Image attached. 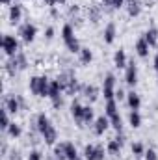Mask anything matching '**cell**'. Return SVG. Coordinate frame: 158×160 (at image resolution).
Here are the masks:
<instances>
[{"label":"cell","mask_w":158,"mask_h":160,"mask_svg":"<svg viewBox=\"0 0 158 160\" xmlns=\"http://www.w3.org/2000/svg\"><path fill=\"white\" fill-rule=\"evenodd\" d=\"M62 38H63V43H65V47H67L69 52H73V54H80L82 47H80L78 39L75 38L73 24H65V26H63V30H62Z\"/></svg>","instance_id":"6da1fadb"},{"label":"cell","mask_w":158,"mask_h":160,"mask_svg":"<svg viewBox=\"0 0 158 160\" xmlns=\"http://www.w3.org/2000/svg\"><path fill=\"white\" fill-rule=\"evenodd\" d=\"M17 34L21 36V39L24 41V43H32V41L36 39V36H37V28L32 22H24V24L19 26V32Z\"/></svg>","instance_id":"7a4b0ae2"},{"label":"cell","mask_w":158,"mask_h":160,"mask_svg":"<svg viewBox=\"0 0 158 160\" xmlns=\"http://www.w3.org/2000/svg\"><path fill=\"white\" fill-rule=\"evenodd\" d=\"M102 93H104V99H106V101L116 99V77H114L112 73H108V75H106V78H104Z\"/></svg>","instance_id":"3957f363"},{"label":"cell","mask_w":158,"mask_h":160,"mask_svg":"<svg viewBox=\"0 0 158 160\" xmlns=\"http://www.w3.org/2000/svg\"><path fill=\"white\" fill-rule=\"evenodd\" d=\"M2 48L7 56H15L19 52V41L13 36H4L2 38Z\"/></svg>","instance_id":"277c9868"},{"label":"cell","mask_w":158,"mask_h":160,"mask_svg":"<svg viewBox=\"0 0 158 160\" xmlns=\"http://www.w3.org/2000/svg\"><path fill=\"white\" fill-rule=\"evenodd\" d=\"M125 82L128 86H136V82H138V65L134 62H128V65L125 69Z\"/></svg>","instance_id":"5b68a950"},{"label":"cell","mask_w":158,"mask_h":160,"mask_svg":"<svg viewBox=\"0 0 158 160\" xmlns=\"http://www.w3.org/2000/svg\"><path fill=\"white\" fill-rule=\"evenodd\" d=\"M58 82H60V86H62V89L65 91L71 84H75L77 82V77H75V71L73 69H67V71H63V73H60V77H58Z\"/></svg>","instance_id":"8992f818"},{"label":"cell","mask_w":158,"mask_h":160,"mask_svg":"<svg viewBox=\"0 0 158 160\" xmlns=\"http://www.w3.org/2000/svg\"><path fill=\"white\" fill-rule=\"evenodd\" d=\"M71 116L75 118L77 125H78L80 128H82V127H84V121H82V116H84V106L80 104L78 101H75V102L71 104Z\"/></svg>","instance_id":"52a82bcc"},{"label":"cell","mask_w":158,"mask_h":160,"mask_svg":"<svg viewBox=\"0 0 158 160\" xmlns=\"http://www.w3.org/2000/svg\"><path fill=\"white\" fill-rule=\"evenodd\" d=\"M80 93H82L86 99H89V102H95V101L99 99V89H97L95 86H87V84H82V89H80Z\"/></svg>","instance_id":"ba28073f"},{"label":"cell","mask_w":158,"mask_h":160,"mask_svg":"<svg viewBox=\"0 0 158 160\" xmlns=\"http://www.w3.org/2000/svg\"><path fill=\"white\" fill-rule=\"evenodd\" d=\"M108 127H112V125H110V118H108V116H101V118H97V119H95V134H97V136L104 134Z\"/></svg>","instance_id":"9c48e42d"},{"label":"cell","mask_w":158,"mask_h":160,"mask_svg":"<svg viewBox=\"0 0 158 160\" xmlns=\"http://www.w3.org/2000/svg\"><path fill=\"white\" fill-rule=\"evenodd\" d=\"M21 17H22V6H21V4L9 6V22H11V24H19Z\"/></svg>","instance_id":"30bf717a"},{"label":"cell","mask_w":158,"mask_h":160,"mask_svg":"<svg viewBox=\"0 0 158 160\" xmlns=\"http://www.w3.org/2000/svg\"><path fill=\"white\" fill-rule=\"evenodd\" d=\"M125 8H126L130 17H138L141 13V0H126Z\"/></svg>","instance_id":"8fae6325"},{"label":"cell","mask_w":158,"mask_h":160,"mask_svg":"<svg viewBox=\"0 0 158 160\" xmlns=\"http://www.w3.org/2000/svg\"><path fill=\"white\" fill-rule=\"evenodd\" d=\"M114 63H116L117 69H126L128 62H126V52H125L123 48L116 50V54H114Z\"/></svg>","instance_id":"7c38bea8"},{"label":"cell","mask_w":158,"mask_h":160,"mask_svg":"<svg viewBox=\"0 0 158 160\" xmlns=\"http://www.w3.org/2000/svg\"><path fill=\"white\" fill-rule=\"evenodd\" d=\"M4 106L7 108V112L9 114H17L19 110H21V104H19V99H17V95L13 97H6V102H4Z\"/></svg>","instance_id":"4fadbf2b"},{"label":"cell","mask_w":158,"mask_h":160,"mask_svg":"<svg viewBox=\"0 0 158 160\" xmlns=\"http://www.w3.org/2000/svg\"><path fill=\"white\" fill-rule=\"evenodd\" d=\"M136 54L138 56H141V58H145V56H149V43L145 41V38H140V39L136 41Z\"/></svg>","instance_id":"5bb4252c"},{"label":"cell","mask_w":158,"mask_h":160,"mask_svg":"<svg viewBox=\"0 0 158 160\" xmlns=\"http://www.w3.org/2000/svg\"><path fill=\"white\" fill-rule=\"evenodd\" d=\"M48 127H50V119H48L45 114H37V118H36V130L43 134Z\"/></svg>","instance_id":"9a60e30c"},{"label":"cell","mask_w":158,"mask_h":160,"mask_svg":"<svg viewBox=\"0 0 158 160\" xmlns=\"http://www.w3.org/2000/svg\"><path fill=\"white\" fill-rule=\"evenodd\" d=\"M104 43H108V45H112L114 39H116V24L114 22H108L106 26H104Z\"/></svg>","instance_id":"2e32d148"},{"label":"cell","mask_w":158,"mask_h":160,"mask_svg":"<svg viewBox=\"0 0 158 160\" xmlns=\"http://www.w3.org/2000/svg\"><path fill=\"white\" fill-rule=\"evenodd\" d=\"M6 71L9 77H15V73H19V62H17V56H9V60L6 62Z\"/></svg>","instance_id":"e0dca14e"},{"label":"cell","mask_w":158,"mask_h":160,"mask_svg":"<svg viewBox=\"0 0 158 160\" xmlns=\"http://www.w3.org/2000/svg\"><path fill=\"white\" fill-rule=\"evenodd\" d=\"M126 102H128V106H130L132 110H140V106H141V99H140V95H138L136 91L126 93Z\"/></svg>","instance_id":"ac0fdd59"},{"label":"cell","mask_w":158,"mask_h":160,"mask_svg":"<svg viewBox=\"0 0 158 160\" xmlns=\"http://www.w3.org/2000/svg\"><path fill=\"white\" fill-rule=\"evenodd\" d=\"M43 140H45V143H48V145H54V143H56V140H58V132H56V128H54L52 125L43 132Z\"/></svg>","instance_id":"d6986e66"},{"label":"cell","mask_w":158,"mask_h":160,"mask_svg":"<svg viewBox=\"0 0 158 160\" xmlns=\"http://www.w3.org/2000/svg\"><path fill=\"white\" fill-rule=\"evenodd\" d=\"M101 15H102V8L101 6H89V11H87V17L93 24H97L101 21Z\"/></svg>","instance_id":"ffe728a7"},{"label":"cell","mask_w":158,"mask_h":160,"mask_svg":"<svg viewBox=\"0 0 158 160\" xmlns=\"http://www.w3.org/2000/svg\"><path fill=\"white\" fill-rule=\"evenodd\" d=\"M143 38H145L147 43H149V47H156V45H158V30L155 28V26H153V28H149V30L145 32V36H143Z\"/></svg>","instance_id":"44dd1931"},{"label":"cell","mask_w":158,"mask_h":160,"mask_svg":"<svg viewBox=\"0 0 158 160\" xmlns=\"http://www.w3.org/2000/svg\"><path fill=\"white\" fill-rule=\"evenodd\" d=\"M48 93H50V80L47 78V77H41V80H39V93H37V97H48Z\"/></svg>","instance_id":"7402d4cb"},{"label":"cell","mask_w":158,"mask_h":160,"mask_svg":"<svg viewBox=\"0 0 158 160\" xmlns=\"http://www.w3.org/2000/svg\"><path fill=\"white\" fill-rule=\"evenodd\" d=\"M9 125H11V121H9V112H7V108L4 106V108L0 110V128H2V130H7Z\"/></svg>","instance_id":"603a6c76"},{"label":"cell","mask_w":158,"mask_h":160,"mask_svg":"<svg viewBox=\"0 0 158 160\" xmlns=\"http://www.w3.org/2000/svg\"><path fill=\"white\" fill-rule=\"evenodd\" d=\"M128 123H130V127H132V128L141 127V116H140V112H138V110H132V112L128 114Z\"/></svg>","instance_id":"cb8c5ba5"},{"label":"cell","mask_w":158,"mask_h":160,"mask_svg":"<svg viewBox=\"0 0 158 160\" xmlns=\"http://www.w3.org/2000/svg\"><path fill=\"white\" fill-rule=\"evenodd\" d=\"M62 91H63V89H62L60 82H58V80H50V93H48V97H50V99H56V97H60Z\"/></svg>","instance_id":"d4e9b609"},{"label":"cell","mask_w":158,"mask_h":160,"mask_svg":"<svg viewBox=\"0 0 158 160\" xmlns=\"http://www.w3.org/2000/svg\"><path fill=\"white\" fill-rule=\"evenodd\" d=\"M54 158L67 160V153H65V142H63V143H58V145L54 147Z\"/></svg>","instance_id":"484cf974"},{"label":"cell","mask_w":158,"mask_h":160,"mask_svg":"<svg viewBox=\"0 0 158 160\" xmlns=\"http://www.w3.org/2000/svg\"><path fill=\"white\" fill-rule=\"evenodd\" d=\"M95 119V114H93V108L91 106H84V116H82V121L86 125H91Z\"/></svg>","instance_id":"4316f807"},{"label":"cell","mask_w":158,"mask_h":160,"mask_svg":"<svg viewBox=\"0 0 158 160\" xmlns=\"http://www.w3.org/2000/svg\"><path fill=\"white\" fill-rule=\"evenodd\" d=\"M65 153H67V160H75L78 158V153H77V147L71 143V142H65Z\"/></svg>","instance_id":"83f0119b"},{"label":"cell","mask_w":158,"mask_h":160,"mask_svg":"<svg viewBox=\"0 0 158 160\" xmlns=\"http://www.w3.org/2000/svg\"><path fill=\"white\" fill-rule=\"evenodd\" d=\"M106 116L108 118H112V116H116L117 114V102H116V99H112V101H106Z\"/></svg>","instance_id":"f1b7e54d"},{"label":"cell","mask_w":158,"mask_h":160,"mask_svg":"<svg viewBox=\"0 0 158 160\" xmlns=\"http://www.w3.org/2000/svg\"><path fill=\"white\" fill-rule=\"evenodd\" d=\"M91 60H93V52H91L89 48H82V50H80V62H82L84 65H87Z\"/></svg>","instance_id":"f546056e"},{"label":"cell","mask_w":158,"mask_h":160,"mask_svg":"<svg viewBox=\"0 0 158 160\" xmlns=\"http://www.w3.org/2000/svg\"><path fill=\"white\" fill-rule=\"evenodd\" d=\"M21 132H22V128H21L17 123H11V125L7 127V134H9L11 138H19V136H21Z\"/></svg>","instance_id":"4dcf8cb0"},{"label":"cell","mask_w":158,"mask_h":160,"mask_svg":"<svg viewBox=\"0 0 158 160\" xmlns=\"http://www.w3.org/2000/svg\"><path fill=\"white\" fill-rule=\"evenodd\" d=\"M39 80H41V77H32V78H30L28 88H30V91H32L34 95H37V93H39Z\"/></svg>","instance_id":"1f68e13d"},{"label":"cell","mask_w":158,"mask_h":160,"mask_svg":"<svg viewBox=\"0 0 158 160\" xmlns=\"http://www.w3.org/2000/svg\"><path fill=\"white\" fill-rule=\"evenodd\" d=\"M110 125H112L117 132H121V130H123V121H121V116H119V114L112 116V118H110Z\"/></svg>","instance_id":"d6a6232c"},{"label":"cell","mask_w":158,"mask_h":160,"mask_svg":"<svg viewBox=\"0 0 158 160\" xmlns=\"http://www.w3.org/2000/svg\"><path fill=\"white\" fill-rule=\"evenodd\" d=\"M106 151H108L110 155H119V153H121V145H119L116 140H112V142H108V147H106Z\"/></svg>","instance_id":"836d02e7"},{"label":"cell","mask_w":158,"mask_h":160,"mask_svg":"<svg viewBox=\"0 0 158 160\" xmlns=\"http://www.w3.org/2000/svg\"><path fill=\"white\" fill-rule=\"evenodd\" d=\"M15 56H17V62H19V69H21V71H24V69L28 67V62H26V56H24V52H17Z\"/></svg>","instance_id":"e575fe53"},{"label":"cell","mask_w":158,"mask_h":160,"mask_svg":"<svg viewBox=\"0 0 158 160\" xmlns=\"http://www.w3.org/2000/svg\"><path fill=\"white\" fill-rule=\"evenodd\" d=\"M132 153H134L136 157H141V155H145V147H143V143H140V142L132 143Z\"/></svg>","instance_id":"d590c367"},{"label":"cell","mask_w":158,"mask_h":160,"mask_svg":"<svg viewBox=\"0 0 158 160\" xmlns=\"http://www.w3.org/2000/svg\"><path fill=\"white\" fill-rule=\"evenodd\" d=\"M91 160H104V147H101V145H95V153H93Z\"/></svg>","instance_id":"8d00e7d4"},{"label":"cell","mask_w":158,"mask_h":160,"mask_svg":"<svg viewBox=\"0 0 158 160\" xmlns=\"http://www.w3.org/2000/svg\"><path fill=\"white\" fill-rule=\"evenodd\" d=\"M93 153H95V145H86V149H84V158L86 160H91V157H93Z\"/></svg>","instance_id":"74e56055"},{"label":"cell","mask_w":158,"mask_h":160,"mask_svg":"<svg viewBox=\"0 0 158 160\" xmlns=\"http://www.w3.org/2000/svg\"><path fill=\"white\" fill-rule=\"evenodd\" d=\"M145 160H158L156 151H153V149H147V151H145Z\"/></svg>","instance_id":"f35d334b"},{"label":"cell","mask_w":158,"mask_h":160,"mask_svg":"<svg viewBox=\"0 0 158 160\" xmlns=\"http://www.w3.org/2000/svg\"><path fill=\"white\" fill-rule=\"evenodd\" d=\"M52 106H54V108H62V106H63V97L60 95V97L52 99Z\"/></svg>","instance_id":"ab89813d"},{"label":"cell","mask_w":158,"mask_h":160,"mask_svg":"<svg viewBox=\"0 0 158 160\" xmlns=\"http://www.w3.org/2000/svg\"><path fill=\"white\" fill-rule=\"evenodd\" d=\"M114 140L117 142V143H119V145H121V147L125 145V142H126V138H125V134H123V130H121V132H117V136H116Z\"/></svg>","instance_id":"60d3db41"},{"label":"cell","mask_w":158,"mask_h":160,"mask_svg":"<svg viewBox=\"0 0 158 160\" xmlns=\"http://www.w3.org/2000/svg\"><path fill=\"white\" fill-rule=\"evenodd\" d=\"M28 160H43V158H41V153H39V151H36V149H34V151H30Z\"/></svg>","instance_id":"b9f144b4"},{"label":"cell","mask_w":158,"mask_h":160,"mask_svg":"<svg viewBox=\"0 0 158 160\" xmlns=\"http://www.w3.org/2000/svg\"><path fill=\"white\" fill-rule=\"evenodd\" d=\"M45 38H47V41H50L54 38V28H52V26H48V28L45 30Z\"/></svg>","instance_id":"7bdbcfd3"},{"label":"cell","mask_w":158,"mask_h":160,"mask_svg":"<svg viewBox=\"0 0 158 160\" xmlns=\"http://www.w3.org/2000/svg\"><path fill=\"white\" fill-rule=\"evenodd\" d=\"M123 99H126V93L119 88L117 91H116V101H123Z\"/></svg>","instance_id":"ee69618b"},{"label":"cell","mask_w":158,"mask_h":160,"mask_svg":"<svg viewBox=\"0 0 158 160\" xmlns=\"http://www.w3.org/2000/svg\"><path fill=\"white\" fill-rule=\"evenodd\" d=\"M9 160H22V157H21V153H19V151H15V149H13V151L9 153Z\"/></svg>","instance_id":"f6af8a7d"},{"label":"cell","mask_w":158,"mask_h":160,"mask_svg":"<svg viewBox=\"0 0 158 160\" xmlns=\"http://www.w3.org/2000/svg\"><path fill=\"white\" fill-rule=\"evenodd\" d=\"M77 13H80V8H78V6H71V8H69V17L73 19Z\"/></svg>","instance_id":"bcb514c9"},{"label":"cell","mask_w":158,"mask_h":160,"mask_svg":"<svg viewBox=\"0 0 158 160\" xmlns=\"http://www.w3.org/2000/svg\"><path fill=\"white\" fill-rule=\"evenodd\" d=\"M126 2L125 0H112V6H114V9H119V8H123Z\"/></svg>","instance_id":"7dc6e473"},{"label":"cell","mask_w":158,"mask_h":160,"mask_svg":"<svg viewBox=\"0 0 158 160\" xmlns=\"http://www.w3.org/2000/svg\"><path fill=\"white\" fill-rule=\"evenodd\" d=\"M17 99H19L21 108H24V110H26V101H24V97H22V95H17Z\"/></svg>","instance_id":"c3c4849f"},{"label":"cell","mask_w":158,"mask_h":160,"mask_svg":"<svg viewBox=\"0 0 158 160\" xmlns=\"http://www.w3.org/2000/svg\"><path fill=\"white\" fill-rule=\"evenodd\" d=\"M50 15H52L54 19H58V15H60V13H58V9H56V6H54V8H50Z\"/></svg>","instance_id":"681fc988"},{"label":"cell","mask_w":158,"mask_h":160,"mask_svg":"<svg viewBox=\"0 0 158 160\" xmlns=\"http://www.w3.org/2000/svg\"><path fill=\"white\" fill-rule=\"evenodd\" d=\"M45 4H47V6H50V8H54V6L58 4V0H45Z\"/></svg>","instance_id":"f907efd6"},{"label":"cell","mask_w":158,"mask_h":160,"mask_svg":"<svg viewBox=\"0 0 158 160\" xmlns=\"http://www.w3.org/2000/svg\"><path fill=\"white\" fill-rule=\"evenodd\" d=\"M155 69H156V71H158V54H156V56H155Z\"/></svg>","instance_id":"816d5d0a"},{"label":"cell","mask_w":158,"mask_h":160,"mask_svg":"<svg viewBox=\"0 0 158 160\" xmlns=\"http://www.w3.org/2000/svg\"><path fill=\"white\" fill-rule=\"evenodd\" d=\"M2 4H4V6H9V4H11V0H2Z\"/></svg>","instance_id":"f5cc1de1"},{"label":"cell","mask_w":158,"mask_h":160,"mask_svg":"<svg viewBox=\"0 0 158 160\" xmlns=\"http://www.w3.org/2000/svg\"><path fill=\"white\" fill-rule=\"evenodd\" d=\"M65 2H67V0H58V4H65Z\"/></svg>","instance_id":"db71d44e"},{"label":"cell","mask_w":158,"mask_h":160,"mask_svg":"<svg viewBox=\"0 0 158 160\" xmlns=\"http://www.w3.org/2000/svg\"><path fill=\"white\" fill-rule=\"evenodd\" d=\"M54 160H58V158H54Z\"/></svg>","instance_id":"11a10c76"}]
</instances>
